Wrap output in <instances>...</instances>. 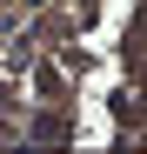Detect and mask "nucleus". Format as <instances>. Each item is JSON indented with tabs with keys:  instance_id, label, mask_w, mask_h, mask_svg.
<instances>
[{
	"instance_id": "nucleus-1",
	"label": "nucleus",
	"mask_w": 147,
	"mask_h": 154,
	"mask_svg": "<svg viewBox=\"0 0 147 154\" xmlns=\"http://www.w3.org/2000/svg\"><path fill=\"white\" fill-rule=\"evenodd\" d=\"M27 134H34V141H67V134H74V121H67V114H40Z\"/></svg>"
},
{
	"instance_id": "nucleus-2",
	"label": "nucleus",
	"mask_w": 147,
	"mask_h": 154,
	"mask_svg": "<svg viewBox=\"0 0 147 154\" xmlns=\"http://www.w3.org/2000/svg\"><path fill=\"white\" fill-rule=\"evenodd\" d=\"M94 7H100V0H74V14H80V20H94Z\"/></svg>"
}]
</instances>
